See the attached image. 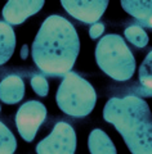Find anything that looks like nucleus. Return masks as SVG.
<instances>
[{
    "mask_svg": "<svg viewBox=\"0 0 152 154\" xmlns=\"http://www.w3.org/2000/svg\"><path fill=\"white\" fill-rule=\"evenodd\" d=\"M151 58L152 54L151 51H148L146 59L142 62V64L139 67V82L142 85V88L144 89L146 95L151 96V86H152V63H151Z\"/></svg>",
    "mask_w": 152,
    "mask_h": 154,
    "instance_id": "nucleus-15",
    "label": "nucleus"
},
{
    "mask_svg": "<svg viewBox=\"0 0 152 154\" xmlns=\"http://www.w3.org/2000/svg\"><path fill=\"white\" fill-rule=\"evenodd\" d=\"M88 148L90 154H117L114 141L101 128H94L90 131L88 137Z\"/></svg>",
    "mask_w": 152,
    "mask_h": 154,
    "instance_id": "nucleus-11",
    "label": "nucleus"
},
{
    "mask_svg": "<svg viewBox=\"0 0 152 154\" xmlns=\"http://www.w3.org/2000/svg\"><path fill=\"white\" fill-rule=\"evenodd\" d=\"M61 5L76 21L92 26L105 14L108 0H62Z\"/></svg>",
    "mask_w": 152,
    "mask_h": 154,
    "instance_id": "nucleus-7",
    "label": "nucleus"
},
{
    "mask_svg": "<svg viewBox=\"0 0 152 154\" xmlns=\"http://www.w3.org/2000/svg\"><path fill=\"white\" fill-rule=\"evenodd\" d=\"M77 145L76 132L70 123L60 121L52 132L36 145V154H75Z\"/></svg>",
    "mask_w": 152,
    "mask_h": 154,
    "instance_id": "nucleus-5",
    "label": "nucleus"
},
{
    "mask_svg": "<svg viewBox=\"0 0 152 154\" xmlns=\"http://www.w3.org/2000/svg\"><path fill=\"white\" fill-rule=\"evenodd\" d=\"M16 49V33L11 25L0 21V66L11 59Z\"/></svg>",
    "mask_w": 152,
    "mask_h": 154,
    "instance_id": "nucleus-12",
    "label": "nucleus"
},
{
    "mask_svg": "<svg viewBox=\"0 0 152 154\" xmlns=\"http://www.w3.org/2000/svg\"><path fill=\"white\" fill-rule=\"evenodd\" d=\"M30 85L32 90L35 91V94L41 96V98H45L49 93V84H48L47 77L44 75H40V73L34 75L30 79Z\"/></svg>",
    "mask_w": 152,
    "mask_h": 154,
    "instance_id": "nucleus-16",
    "label": "nucleus"
},
{
    "mask_svg": "<svg viewBox=\"0 0 152 154\" xmlns=\"http://www.w3.org/2000/svg\"><path fill=\"white\" fill-rule=\"evenodd\" d=\"M124 36L130 44L138 49H143L148 45V35L139 25H130L124 30Z\"/></svg>",
    "mask_w": 152,
    "mask_h": 154,
    "instance_id": "nucleus-13",
    "label": "nucleus"
},
{
    "mask_svg": "<svg viewBox=\"0 0 152 154\" xmlns=\"http://www.w3.org/2000/svg\"><path fill=\"white\" fill-rule=\"evenodd\" d=\"M17 150V139L5 123L0 121V154H14Z\"/></svg>",
    "mask_w": 152,
    "mask_h": 154,
    "instance_id": "nucleus-14",
    "label": "nucleus"
},
{
    "mask_svg": "<svg viewBox=\"0 0 152 154\" xmlns=\"http://www.w3.org/2000/svg\"><path fill=\"white\" fill-rule=\"evenodd\" d=\"M44 7V0H11L3 7L4 22L11 26H18L28 17L35 16Z\"/></svg>",
    "mask_w": 152,
    "mask_h": 154,
    "instance_id": "nucleus-8",
    "label": "nucleus"
},
{
    "mask_svg": "<svg viewBox=\"0 0 152 154\" xmlns=\"http://www.w3.org/2000/svg\"><path fill=\"white\" fill-rule=\"evenodd\" d=\"M95 62L105 75L117 82L129 81L137 68L134 54L124 37L117 33L101 37L95 46Z\"/></svg>",
    "mask_w": 152,
    "mask_h": 154,
    "instance_id": "nucleus-3",
    "label": "nucleus"
},
{
    "mask_svg": "<svg viewBox=\"0 0 152 154\" xmlns=\"http://www.w3.org/2000/svg\"><path fill=\"white\" fill-rule=\"evenodd\" d=\"M56 103L66 116L84 118L95 107L97 93L89 81L71 71L63 76L62 82L58 86Z\"/></svg>",
    "mask_w": 152,
    "mask_h": 154,
    "instance_id": "nucleus-4",
    "label": "nucleus"
},
{
    "mask_svg": "<svg viewBox=\"0 0 152 154\" xmlns=\"http://www.w3.org/2000/svg\"><path fill=\"white\" fill-rule=\"evenodd\" d=\"M28 57V45H23L21 50V58L22 59H27Z\"/></svg>",
    "mask_w": 152,
    "mask_h": 154,
    "instance_id": "nucleus-18",
    "label": "nucleus"
},
{
    "mask_svg": "<svg viewBox=\"0 0 152 154\" xmlns=\"http://www.w3.org/2000/svg\"><path fill=\"white\" fill-rule=\"evenodd\" d=\"M103 32H105V25L101 22H97L94 25H92L89 28V36L93 40H97L103 36Z\"/></svg>",
    "mask_w": 152,
    "mask_h": 154,
    "instance_id": "nucleus-17",
    "label": "nucleus"
},
{
    "mask_svg": "<svg viewBox=\"0 0 152 154\" xmlns=\"http://www.w3.org/2000/svg\"><path fill=\"white\" fill-rule=\"evenodd\" d=\"M24 82L21 76L8 75L0 81V102L8 105L19 103L24 96Z\"/></svg>",
    "mask_w": 152,
    "mask_h": 154,
    "instance_id": "nucleus-9",
    "label": "nucleus"
},
{
    "mask_svg": "<svg viewBox=\"0 0 152 154\" xmlns=\"http://www.w3.org/2000/svg\"><path fill=\"white\" fill-rule=\"evenodd\" d=\"M47 114V107L39 100H28L18 108L14 122L18 134L24 141H34L39 128L45 122Z\"/></svg>",
    "mask_w": 152,
    "mask_h": 154,
    "instance_id": "nucleus-6",
    "label": "nucleus"
},
{
    "mask_svg": "<svg viewBox=\"0 0 152 154\" xmlns=\"http://www.w3.org/2000/svg\"><path fill=\"white\" fill-rule=\"evenodd\" d=\"M0 112H2V107H0Z\"/></svg>",
    "mask_w": 152,
    "mask_h": 154,
    "instance_id": "nucleus-19",
    "label": "nucleus"
},
{
    "mask_svg": "<svg viewBox=\"0 0 152 154\" xmlns=\"http://www.w3.org/2000/svg\"><path fill=\"white\" fill-rule=\"evenodd\" d=\"M103 119L117 130L131 154H152V118L144 99L137 95L110 98Z\"/></svg>",
    "mask_w": 152,
    "mask_h": 154,
    "instance_id": "nucleus-2",
    "label": "nucleus"
},
{
    "mask_svg": "<svg viewBox=\"0 0 152 154\" xmlns=\"http://www.w3.org/2000/svg\"><path fill=\"white\" fill-rule=\"evenodd\" d=\"M80 53V38L67 18L52 14L41 23L31 46V57L41 75L62 77L71 72Z\"/></svg>",
    "mask_w": 152,
    "mask_h": 154,
    "instance_id": "nucleus-1",
    "label": "nucleus"
},
{
    "mask_svg": "<svg viewBox=\"0 0 152 154\" xmlns=\"http://www.w3.org/2000/svg\"><path fill=\"white\" fill-rule=\"evenodd\" d=\"M122 9L139 22V26L152 27V3L151 0H122Z\"/></svg>",
    "mask_w": 152,
    "mask_h": 154,
    "instance_id": "nucleus-10",
    "label": "nucleus"
}]
</instances>
